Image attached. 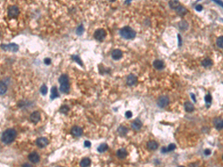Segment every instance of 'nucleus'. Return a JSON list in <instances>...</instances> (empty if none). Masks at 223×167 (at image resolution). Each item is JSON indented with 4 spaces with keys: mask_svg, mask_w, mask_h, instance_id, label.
<instances>
[{
    "mask_svg": "<svg viewBox=\"0 0 223 167\" xmlns=\"http://www.w3.org/2000/svg\"><path fill=\"white\" fill-rule=\"evenodd\" d=\"M17 137V131L13 129H8L2 134V140L5 144H10Z\"/></svg>",
    "mask_w": 223,
    "mask_h": 167,
    "instance_id": "1",
    "label": "nucleus"
},
{
    "mask_svg": "<svg viewBox=\"0 0 223 167\" xmlns=\"http://www.w3.org/2000/svg\"><path fill=\"white\" fill-rule=\"evenodd\" d=\"M120 35L125 39H133L136 36V32L129 26H125L122 28L120 31Z\"/></svg>",
    "mask_w": 223,
    "mask_h": 167,
    "instance_id": "2",
    "label": "nucleus"
},
{
    "mask_svg": "<svg viewBox=\"0 0 223 167\" xmlns=\"http://www.w3.org/2000/svg\"><path fill=\"white\" fill-rule=\"evenodd\" d=\"M106 36V32L103 28H98L94 33V38L99 42L103 41Z\"/></svg>",
    "mask_w": 223,
    "mask_h": 167,
    "instance_id": "3",
    "label": "nucleus"
},
{
    "mask_svg": "<svg viewBox=\"0 0 223 167\" xmlns=\"http://www.w3.org/2000/svg\"><path fill=\"white\" fill-rule=\"evenodd\" d=\"M170 100L169 97L167 96H161L157 101V104L158 106L162 108L167 107L169 105Z\"/></svg>",
    "mask_w": 223,
    "mask_h": 167,
    "instance_id": "4",
    "label": "nucleus"
},
{
    "mask_svg": "<svg viewBox=\"0 0 223 167\" xmlns=\"http://www.w3.org/2000/svg\"><path fill=\"white\" fill-rule=\"evenodd\" d=\"M19 13V10L18 7L16 5H13V6H10L8 7L7 10V14L8 17L11 18H15L18 16Z\"/></svg>",
    "mask_w": 223,
    "mask_h": 167,
    "instance_id": "5",
    "label": "nucleus"
},
{
    "mask_svg": "<svg viewBox=\"0 0 223 167\" xmlns=\"http://www.w3.org/2000/svg\"><path fill=\"white\" fill-rule=\"evenodd\" d=\"M1 48L5 51H13V52H16L19 50L18 45H17L15 43H11L8 45H2Z\"/></svg>",
    "mask_w": 223,
    "mask_h": 167,
    "instance_id": "6",
    "label": "nucleus"
},
{
    "mask_svg": "<svg viewBox=\"0 0 223 167\" xmlns=\"http://www.w3.org/2000/svg\"><path fill=\"white\" fill-rule=\"evenodd\" d=\"M71 133L72 134L73 136L74 137H80L82 136L83 133V129L80 128V126H78V125H74L72 128V130H71Z\"/></svg>",
    "mask_w": 223,
    "mask_h": 167,
    "instance_id": "7",
    "label": "nucleus"
},
{
    "mask_svg": "<svg viewBox=\"0 0 223 167\" xmlns=\"http://www.w3.org/2000/svg\"><path fill=\"white\" fill-rule=\"evenodd\" d=\"M137 82H138V78L135 74H130L129 75H128V77L127 78V85L133 86V85H135V84L137 83Z\"/></svg>",
    "mask_w": 223,
    "mask_h": 167,
    "instance_id": "8",
    "label": "nucleus"
},
{
    "mask_svg": "<svg viewBox=\"0 0 223 167\" xmlns=\"http://www.w3.org/2000/svg\"><path fill=\"white\" fill-rule=\"evenodd\" d=\"M48 143H49V141L46 137H39L36 140V146L40 148H44L46 146H48Z\"/></svg>",
    "mask_w": 223,
    "mask_h": 167,
    "instance_id": "9",
    "label": "nucleus"
},
{
    "mask_svg": "<svg viewBox=\"0 0 223 167\" xmlns=\"http://www.w3.org/2000/svg\"><path fill=\"white\" fill-rule=\"evenodd\" d=\"M111 56L114 60H119L123 57V52L120 49H115L112 51Z\"/></svg>",
    "mask_w": 223,
    "mask_h": 167,
    "instance_id": "10",
    "label": "nucleus"
},
{
    "mask_svg": "<svg viewBox=\"0 0 223 167\" xmlns=\"http://www.w3.org/2000/svg\"><path fill=\"white\" fill-rule=\"evenodd\" d=\"M142 125H143V123H142V122L139 119H135L133 121V123H131V127H132V129H133V130H135V131H139V130H140V129H141Z\"/></svg>",
    "mask_w": 223,
    "mask_h": 167,
    "instance_id": "11",
    "label": "nucleus"
},
{
    "mask_svg": "<svg viewBox=\"0 0 223 167\" xmlns=\"http://www.w3.org/2000/svg\"><path fill=\"white\" fill-rule=\"evenodd\" d=\"M152 65H153V67H154L155 68H156L157 70H162V69L164 68V67H165L164 62H163L162 60H154Z\"/></svg>",
    "mask_w": 223,
    "mask_h": 167,
    "instance_id": "12",
    "label": "nucleus"
},
{
    "mask_svg": "<svg viewBox=\"0 0 223 167\" xmlns=\"http://www.w3.org/2000/svg\"><path fill=\"white\" fill-rule=\"evenodd\" d=\"M28 159H29V161L31 163H39V161L40 160V156H39V155L37 153L32 152V153H30V155H28Z\"/></svg>",
    "mask_w": 223,
    "mask_h": 167,
    "instance_id": "13",
    "label": "nucleus"
},
{
    "mask_svg": "<svg viewBox=\"0 0 223 167\" xmlns=\"http://www.w3.org/2000/svg\"><path fill=\"white\" fill-rule=\"evenodd\" d=\"M213 123H214V125H215V128L217 129V130L220 131L222 130L223 128V121L222 118L220 117H217L215 118L214 120H213Z\"/></svg>",
    "mask_w": 223,
    "mask_h": 167,
    "instance_id": "14",
    "label": "nucleus"
},
{
    "mask_svg": "<svg viewBox=\"0 0 223 167\" xmlns=\"http://www.w3.org/2000/svg\"><path fill=\"white\" fill-rule=\"evenodd\" d=\"M30 121L34 123H37L40 120V114L38 112H34L30 116Z\"/></svg>",
    "mask_w": 223,
    "mask_h": 167,
    "instance_id": "15",
    "label": "nucleus"
},
{
    "mask_svg": "<svg viewBox=\"0 0 223 167\" xmlns=\"http://www.w3.org/2000/svg\"><path fill=\"white\" fill-rule=\"evenodd\" d=\"M128 131H129V129L126 126H124V125L119 126L118 129V133L121 137H125L127 134Z\"/></svg>",
    "mask_w": 223,
    "mask_h": 167,
    "instance_id": "16",
    "label": "nucleus"
},
{
    "mask_svg": "<svg viewBox=\"0 0 223 167\" xmlns=\"http://www.w3.org/2000/svg\"><path fill=\"white\" fill-rule=\"evenodd\" d=\"M116 154H117L118 157H119L120 159H124L125 157H127V155H128L127 150L125 149H118V150L117 151V153H116Z\"/></svg>",
    "mask_w": 223,
    "mask_h": 167,
    "instance_id": "17",
    "label": "nucleus"
},
{
    "mask_svg": "<svg viewBox=\"0 0 223 167\" xmlns=\"http://www.w3.org/2000/svg\"><path fill=\"white\" fill-rule=\"evenodd\" d=\"M60 90L61 92H63V93L68 94L69 92V91H70V84H69V83L60 84Z\"/></svg>",
    "mask_w": 223,
    "mask_h": 167,
    "instance_id": "18",
    "label": "nucleus"
},
{
    "mask_svg": "<svg viewBox=\"0 0 223 167\" xmlns=\"http://www.w3.org/2000/svg\"><path fill=\"white\" fill-rule=\"evenodd\" d=\"M147 148L149 149L154 151V150H156L158 149V144L155 140H150V141H149L148 143H147Z\"/></svg>",
    "mask_w": 223,
    "mask_h": 167,
    "instance_id": "19",
    "label": "nucleus"
},
{
    "mask_svg": "<svg viewBox=\"0 0 223 167\" xmlns=\"http://www.w3.org/2000/svg\"><path fill=\"white\" fill-rule=\"evenodd\" d=\"M175 11H176V13L179 14V15H180V16H184V15H185L186 13H187V10L186 7H184V6H182V5H179V6L176 9H175Z\"/></svg>",
    "mask_w": 223,
    "mask_h": 167,
    "instance_id": "20",
    "label": "nucleus"
},
{
    "mask_svg": "<svg viewBox=\"0 0 223 167\" xmlns=\"http://www.w3.org/2000/svg\"><path fill=\"white\" fill-rule=\"evenodd\" d=\"M202 66H203L204 68H210V67L213 66V61L210 58H205L202 62Z\"/></svg>",
    "mask_w": 223,
    "mask_h": 167,
    "instance_id": "21",
    "label": "nucleus"
},
{
    "mask_svg": "<svg viewBox=\"0 0 223 167\" xmlns=\"http://www.w3.org/2000/svg\"><path fill=\"white\" fill-rule=\"evenodd\" d=\"M184 110L187 112H192L194 111V106H193V103H191L190 102L187 101L185 103H184Z\"/></svg>",
    "mask_w": 223,
    "mask_h": 167,
    "instance_id": "22",
    "label": "nucleus"
},
{
    "mask_svg": "<svg viewBox=\"0 0 223 167\" xmlns=\"http://www.w3.org/2000/svg\"><path fill=\"white\" fill-rule=\"evenodd\" d=\"M91 161L89 157H85L80 161V165L81 167H89L91 165Z\"/></svg>",
    "mask_w": 223,
    "mask_h": 167,
    "instance_id": "23",
    "label": "nucleus"
},
{
    "mask_svg": "<svg viewBox=\"0 0 223 167\" xmlns=\"http://www.w3.org/2000/svg\"><path fill=\"white\" fill-rule=\"evenodd\" d=\"M60 95H59V93H58V90H57V88L56 86H54L52 87L51 89V100H54L57 97H59Z\"/></svg>",
    "mask_w": 223,
    "mask_h": 167,
    "instance_id": "24",
    "label": "nucleus"
},
{
    "mask_svg": "<svg viewBox=\"0 0 223 167\" xmlns=\"http://www.w3.org/2000/svg\"><path fill=\"white\" fill-rule=\"evenodd\" d=\"M178 26L179 28V29L182 31H185L188 28V23H187L186 21H181L179 24H178Z\"/></svg>",
    "mask_w": 223,
    "mask_h": 167,
    "instance_id": "25",
    "label": "nucleus"
},
{
    "mask_svg": "<svg viewBox=\"0 0 223 167\" xmlns=\"http://www.w3.org/2000/svg\"><path fill=\"white\" fill-rule=\"evenodd\" d=\"M108 145L106 144V143H102V144H101L98 147H97V152H100V153H103V152H105L106 151H107V149H108Z\"/></svg>",
    "mask_w": 223,
    "mask_h": 167,
    "instance_id": "26",
    "label": "nucleus"
},
{
    "mask_svg": "<svg viewBox=\"0 0 223 167\" xmlns=\"http://www.w3.org/2000/svg\"><path fill=\"white\" fill-rule=\"evenodd\" d=\"M179 5H180V3L179 1L174 0V1H170L169 2V6L170 7V8H172L173 10H175Z\"/></svg>",
    "mask_w": 223,
    "mask_h": 167,
    "instance_id": "27",
    "label": "nucleus"
},
{
    "mask_svg": "<svg viewBox=\"0 0 223 167\" xmlns=\"http://www.w3.org/2000/svg\"><path fill=\"white\" fill-rule=\"evenodd\" d=\"M59 83L60 84L69 83V79H68V75H66V74H62L60 77V78H59Z\"/></svg>",
    "mask_w": 223,
    "mask_h": 167,
    "instance_id": "28",
    "label": "nucleus"
},
{
    "mask_svg": "<svg viewBox=\"0 0 223 167\" xmlns=\"http://www.w3.org/2000/svg\"><path fill=\"white\" fill-rule=\"evenodd\" d=\"M7 87L6 84L3 82H0V95L4 94L7 91Z\"/></svg>",
    "mask_w": 223,
    "mask_h": 167,
    "instance_id": "29",
    "label": "nucleus"
},
{
    "mask_svg": "<svg viewBox=\"0 0 223 167\" xmlns=\"http://www.w3.org/2000/svg\"><path fill=\"white\" fill-rule=\"evenodd\" d=\"M205 102L207 108L211 106V102H212V96H211L210 94H207V95L205 97Z\"/></svg>",
    "mask_w": 223,
    "mask_h": 167,
    "instance_id": "30",
    "label": "nucleus"
},
{
    "mask_svg": "<svg viewBox=\"0 0 223 167\" xmlns=\"http://www.w3.org/2000/svg\"><path fill=\"white\" fill-rule=\"evenodd\" d=\"M216 44H217V45L218 48H223V36H220L219 37H218V38H217Z\"/></svg>",
    "mask_w": 223,
    "mask_h": 167,
    "instance_id": "31",
    "label": "nucleus"
},
{
    "mask_svg": "<svg viewBox=\"0 0 223 167\" xmlns=\"http://www.w3.org/2000/svg\"><path fill=\"white\" fill-rule=\"evenodd\" d=\"M84 32V27L83 25H80L77 28V30H76V34L78 35V36H81Z\"/></svg>",
    "mask_w": 223,
    "mask_h": 167,
    "instance_id": "32",
    "label": "nucleus"
},
{
    "mask_svg": "<svg viewBox=\"0 0 223 167\" xmlns=\"http://www.w3.org/2000/svg\"><path fill=\"white\" fill-rule=\"evenodd\" d=\"M72 58L73 59V60H74L76 62H78L80 66H81V67H83V62H82V60H81V59L79 57L78 55H72Z\"/></svg>",
    "mask_w": 223,
    "mask_h": 167,
    "instance_id": "33",
    "label": "nucleus"
},
{
    "mask_svg": "<svg viewBox=\"0 0 223 167\" xmlns=\"http://www.w3.org/2000/svg\"><path fill=\"white\" fill-rule=\"evenodd\" d=\"M69 111V108L68 106H63L60 108V112L63 114H67Z\"/></svg>",
    "mask_w": 223,
    "mask_h": 167,
    "instance_id": "34",
    "label": "nucleus"
},
{
    "mask_svg": "<svg viewBox=\"0 0 223 167\" xmlns=\"http://www.w3.org/2000/svg\"><path fill=\"white\" fill-rule=\"evenodd\" d=\"M40 92H41V94H42V95H46V94H47V92H48V88L46 87L45 85H42V87H41V89H40Z\"/></svg>",
    "mask_w": 223,
    "mask_h": 167,
    "instance_id": "35",
    "label": "nucleus"
},
{
    "mask_svg": "<svg viewBox=\"0 0 223 167\" xmlns=\"http://www.w3.org/2000/svg\"><path fill=\"white\" fill-rule=\"evenodd\" d=\"M176 148V146H175L174 143H170L169 146L167 147V152H172L173 151L174 149H175Z\"/></svg>",
    "mask_w": 223,
    "mask_h": 167,
    "instance_id": "36",
    "label": "nucleus"
},
{
    "mask_svg": "<svg viewBox=\"0 0 223 167\" xmlns=\"http://www.w3.org/2000/svg\"><path fill=\"white\" fill-rule=\"evenodd\" d=\"M99 71H100L101 74H103L104 73H107V68H105L101 65V66H99Z\"/></svg>",
    "mask_w": 223,
    "mask_h": 167,
    "instance_id": "37",
    "label": "nucleus"
},
{
    "mask_svg": "<svg viewBox=\"0 0 223 167\" xmlns=\"http://www.w3.org/2000/svg\"><path fill=\"white\" fill-rule=\"evenodd\" d=\"M125 116H126V117H127V119L131 118V117H133V113H132V112H130V111H127V112L125 113Z\"/></svg>",
    "mask_w": 223,
    "mask_h": 167,
    "instance_id": "38",
    "label": "nucleus"
},
{
    "mask_svg": "<svg viewBox=\"0 0 223 167\" xmlns=\"http://www.w3.org/2000/svg\"><path fill=\"white\" fill-rule=\"evenodd\" d=\"M195 9H196L197 11L200 12V11H202L203 10V7H202V5H197L196 6V7H195Z\"/></svg>",
    "mask_w": 223,
    "mask_h": 167,
    "instance_id": "39",
    "label": "nucleus"
},
{
    "mask_svg": "<svg viewBox=\"0 0 223 167\" xmlns=\"http://www.w3.org/2000/svg\"><path fill=\"white\" fill-rule=\"evenodd\" d=\"M204 154H205V155H206V156H208V155H211V149H205V152H204Z\"/></svg>",
    "mask_w": 223,
    "mask_h": 167,
    "instance_id": "40",
    "label": "nucleus"
},
{
    "mask_svg": "<svg viewBox=\"0 0 223 167\" xmlns=\"http://www.w3.org/2000/svg\"><path fill=\"white\" fill-rule=\"evenodd\" d=\"M84 146L85 147L89 148V147H91V142L90 141H88V140H86L84 142Z\"/></svg>",
    "mask_w": 223,
    "mask_h": 167,
    "instance_id": "41",
    "label": "nucleus"
},
{
    "mask_svg": "<svg viewBox=\"0 0 223 167\" xmlns=\"http://www.w3.org/2000/svg\"><path fill=\"white\" fill-rule=\"evenodd\" d=\"M51 59H49V58H45V60H44V62H45V65H50L51 64Z\"/></svg>",
    "mask_w": 223,
    "mask_h": 167,
    "instance_id": "42",
    "label": "nucleus"
},
{
    "mask_svg": "<svg viewBox=\"0 0 223 167\" xmlns=\"http://www.w3.org/2000/svg\"><path fill=\"white\" fill-rule=\"evenodd\" d=\"M178 39H179V46H181L182 40H181V37L180 34H178Z\"/></svg>",
    "mask_w": 223,
    "mask_h": 167,
    "instance_id": "43",
    "label": "nucleus"
},
{
    "mask_svg": "<svg viewBox=\"0 0 223 167\" xmlns=\"http://www.w3.org/2000/svg\"><path fill=\"white\" fill-rule=\"evenodd\" d=\"M190 95H191V97H192V99H193V100L194 102H196V97H195V95H194V94H193V93H191L190 94Z\"/></svg>",
    "mask_w": 223,
    "mask_h": 167,
    "instance_id": "44",
    "label": "nucleus"
},
{
    "mask_svg": "<svg viewBox=\"0 0 223 167\" xmlns=\"http://www.w3.org/2000/svg\"><path fill=\"white\" fill-rule=\"evenodd\" d=\"M22 167H33L31 165H30L29 163H24L22 166Z\"/></svg>",
    "mask_w": 223,
    "mask_h": 167,
    "instance_id": "45",
    "label": "nucleus"
},
{
    "mask_svg": "<svg viewBox=\"0 0 223 167\" xmlns=\"http://www.w3.org/2000/svg\"><path fill=\"white\" fill-rule=\"evenodd\" d=\"M162 153H167V147H163L162 149Z\"/></svg>",
    "mask_w": 223,
    "mask_h": 167,
    "instance_id": "46",
    "label": "nucleus"
},
{
    "mask_svg": "<svg viewBox=\"0 0 223 167\" xmlns=\"http://www.w3.org/2000/svg\"><path fill=\"white\" fill-rule=\"evenodd\" d=\"M216 3H217L218 5H221V7H222V2H218V1H214Z\"/></svg>",
    "mask_w": 223,
    "mask_h": 167,
    "instance_id": "47",
    "label": "nucleus"
},
{
    "mask_svg": "<svg viewBox=\"0 0 223 167\" xmlns=\"http://www.w3.org/2000/svg\"><path fill=\"white\" fill-rule=\"evenodd\" d=\"M131 2V1H129V0H128V1H127V2H125V3H127V4H129V3H130Z\"/></svg>",
    "mask_w": 223,
    "mask_h": 167,
    "instance_id": "48",
    "label": "nucleus"
},
{
    "mask_svg": "<svg viewBox=\"0 0 223 167\" xmlns=\"http://www.w3.org/2000/svg\"><path fill=\"white\" fill-rule=\"evenodd\" d=\"M178 167H184V166H178Z\"/></svg>",
    "mask_w": 223,
    "mask_h": 167,
    "instance_id": "49",
    "label": "nucleus"
},
{
    "mask_svg": "<svg viewBox=\"0 0 223 167\" xmlns=\"http://www.w3.org/2000/svg\"><path fill=\"white\" fill-rule=\"evenodd\" d=\"M57 167H62V166H57Z\"/></svg>",
    "mask_w": 223,
    "mask_h": 167,
    "instance_id": "50",
    "label": "nucleus"
}]
</instances>
